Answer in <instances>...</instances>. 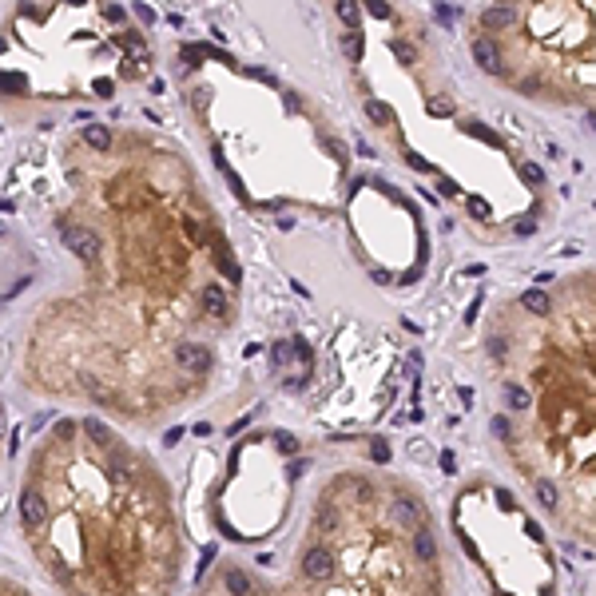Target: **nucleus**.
Wrapping results in <instances>:
<instances>
[{"instance_id": "nucleus-1", "label": "nucleus", "mask_w": 596, "mask_h": 596, "mask_svg": "<svg viewBox=\"0 0 596 596\" xmlns=\"http://www.w3.org/2000/svg\"><path fill=\"white\" fill-rule=\"evenodd\" d=\"M20 529L60 596H171L183 541L171 493L99 418L60 421L20 489Z\"/></svg>"}, {"instance_id": "nucleus-2", "label": "nucleus", "mask_w": 596, "mask_h": 596, "mask_svg": "<svg viewBox=\"0 0 596 596\" xmlns=\"http://www.w3.org/2000/svg\"><path fill=\"white\" fill-rule=\"evenodd\" d=\"M334 557L330 577H307L294 564L282 584L255 577L242 561L227 557L191 596H441L434 525L398 517L394 489L370 473L342 477Z\"/></svg>"}, {"instance_id": "nucleus-3", "label": "nucleus", "mask_w": 596, "mask_h": 596, "mask_svg": "<svg viewBox=\"0 0 596 596\" xmlns=\"http://www.w3.org/2000/svg\"><path fill=\"white\" fill-rule=\"evenodd\" d=\"M60 242H64L76 258H84V262H96L99 258V239L88 227H64V231H60Z\"/></svg>"}, {"instance_id": "nucleus-4", "label": "nucleus", "mask_w": 596, "mask_h": 596, "mask_svg": "<svg viewBox=\"0 0 596 596\" xmlns=\"http://www.w3.org/2000/svg\"><path fill=\"white\" fill-rule=\"evenodd\" d=\"M473 60H477L485 72H493V76H501V68H505V60H501V44H497V40H489V36H477V40H473Z\"/></svg>"}, {"instance_id": "nucleus-5", "label": "nucleus", "mask_w": 596, "mask_h": 596, "mask_svg": "<svg viewBox=\"0 0 596 596\" xmlns=\"http://www.w3.org/2000/svg\"><path fill=\"white\" fill-rule=\"evenodd\" d=\"M175 366H179V370H187V374H203L211 366V350H207V346H195V342H191V346H179V350H175Z\"/></svg>"}, {"instance_id": "nucleus-6", "label": "nucleus", "mask_w": 596, "mask_h": 596, "mask_svg": "<svg viewBox=\"0 0 596 596\" xmlns=\"http://www.w3.org/2000/svg\"><path fill=\"white\" fill-rule=\"evenodd\" d=\"M521 307L529 310V314H548L552 298H548L545 290H525V294H521Z\"/></svg>"}, {"instance_id": "nucleus-7", "label": "nucleus", "mask_w": 596, "mask_h": 596, "mask_svg": "<svg viewBox=\"0 0 596 596\" xmlns=\"http://www.w3.org/2000/svg\"><path fill=\"white\" fill-rule=\"evenodd\" d=\"M366 115H370L374 124H390V112L382 99H366Z\"/></svg>"}, {"instance_id": "nucleus-8", "label": "nucleus", "mask_w": 596, "mask_h": 596, "mask_svg": "<svg viewBox=\"0 0 596 596\" xmlns=\"http://www.w3.org/2000/svg\"><path fill=\"white\" fill-rule=\"evenodd\" d=\"M84 140H88L92 147H108V144H112L108 128H84Z\"/></svg>"}, {"instance_id": "nucleus-9", "label": "nucleus", "mask_w": 596, "mask_h": 596, "mask_svg": "<svg viewBox=\"0 0 596 596\" xmlns=\"http://www.w3.org/2000/svg\"><path fill=\"white\" fill-rule=\"evenodd\" d=\"M338 20H342V24H358V8L350 4V0H342V4H338Z\"/></svg>"}, {"instance_id": "nucleus-10", "label": "nucleus", "mask_w": 596, "mask_h": 596, "mask_svg": "<svg viewBox=\"0 0 596 596\" xmlns=\"http://www.w3.org/2000/svg\"><path fill=\"white\" fill-rule=\"evenodd\" d=\"M390 48H394V56H398L402 64H414V48H410V44H402V40H394Z\"/></svg>"}, {"instance_id": "nucleus-11", "label": "nucleus", "mask_w": 596, "mask_h": 596, "mask_svg": "<svg viewBox=\"0 0 596 596\" xmlns=\"http://www.w3.org/2000/svg\"><path fill=\"white\" fill-rule=\"evenodd\" d=\"M521 175L529 179V183H545V171H541L537 163H521Z\"/></svg>"}, {"instance_id": "nucleus-12", "label": "nucleus", "mask_w": 596, "mask_h": 596, "mask_svg": "<svg viewBox=\"0 0 596 596\" xmlns=\"http://www.w3.org/2000/svg\"><path fill=\"white\" fill-rule=\"evenodd\" d=\"M430 115H453V104H441V99H430Z\"/></svg>"}, {"instance_id": "nucleus-13", "label": "nucleus", "mask_w": 596, "mask_h": 596, "mask_svg": "<svg viewBox=\"0 0 596 596\" xmlns=\"http://www.w3.org/2000/svg\"><path fill=\"white\" fill-rule=\"evenodd\" d=\"M0 596H28V593L17 588V584H8V580H0Z\"/></svg>"}, {"instance_id": "nucleus-14", "label": "nucleus", "mask_w": 596, "mask_h": 596, "mask_svg": "<svg viewBox=\"0 0 596 596\" xmlns=\"http://www.w3.org/2000/svg\"><path fill=\"white\" fill-rule=\"evenodd\" d=\"M346 52H350V56H358V52H362V40H358V32L346 36Z\"/></svg>"}]
</instances>
